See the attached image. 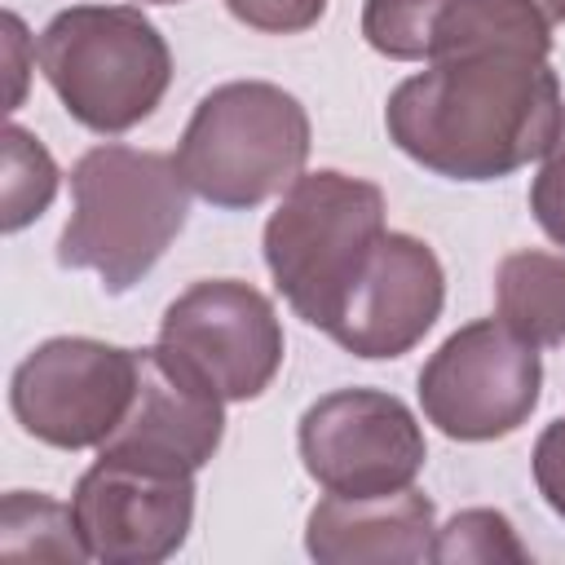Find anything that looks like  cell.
Instances as JSON below:
<instances>
[{
	"label": "cell",
	"mask_w": 565,
	"mask_h": 565,
	"mask_svg": "<svg viewBox=\"0 0 565 565\" xmlns=\"http://www.w3.org/2000/svg\"><path fill=\"white\" fill-rule=\"evenodd\" d=\"M35 62L93 132H128L150 119L172 84V53L159 26L132 4H71L35 40Z\"/></svg>",
	"instance_id": "obj_4"
},
{
	"label": "cell",
	"mask_w": 565,
	"mask_h": 565,
	"mask_svg": "<svg viewBox=\"0 0 565 565\" xmlns=\"http://www.w3.org/2000/svg\"><path fill=\"white\" fill-rule=\"evenodd\" d=\"M499 318L534 349L565 340V256L512 252L494 274Z\"/></svg>",
	"instance_id": "obj_15"
},
{
	"label": "cell",
	"mask_w": 565,
	"mask_h": 565,
	"mask_svg": "<svg viewBox=\"0 0 565 565\" xmlns=\"http://www.w3.org/2000/svg\"><path fill=\"white\" fill-rule=\"evenodd\" d=\"M543 393V362L503 318H477L441 340L419 371V406L455 441L516 433Z\"/></svg>",
	"instance_id": "obj_6"
},
{
	"label": "cell",
	"mask_w": 565,
	"mask_h": 565,
	"mask_svg": "<svg viewBox=\"0 0 565 565\" xmlns=\"http://www.w3.org/2000/svg\"><path fill=\"white\" fill-rule=\"evenodd\" d=\"M530 552L521 547L512 521L494 508H468L455 512L437 534L428 561H525Z\"/></svg>",
	"instance_id": "obj_18"
},
{
	"label": "cell",
	"mask_w": 565,
	"mask_h": 565,
	"mask_svg": "<svg viewBox=\"0 0 565 565\" xmlns=\"http://www.w3.org/2000/svg\"><path fill=\"white\" fill-rule=\"evenodd\" d=\"M534 486L556 516H565V419H552L534 441Z\"/></svg>",
	"instance_id": "obj_21"
},
{
	"label": "cell",
	"mask_w": 565,
	"mask_h": 565,
	"mask_svg": "<svg viewBox=\"0 0 565 565\" xmlns=\"http://www.w3.org/2000/svg\"><path fill=\"white\" fill-rule=\"evenodd\" d=\"M362 35L393 62H441L477 49L552 53V22L530 0H366Z\"/></svg>",
	"instance_id": "obj_12"
},
{
	"label": "cell",
	"mask_w": 565,
	"mask_h": 565,
	"mask_svg": "<svg viewBox=\"0 0 565 565\" xmlns=\"http://www.w3.org/2000/svg\"><path fill=\"white\" fill-rule=\"evenodd\" d=\"M88 561L154 565L172 556L194 521V472L141 468L97 455L71 494Z\"/></svg>",
	"instance_id": "obj_10"
},
{
	"label": "cell",
	"mask_w": 565,
	"mask_h": 565,
	"mask_svg": "<svg viewBox=\"0 0 565 565\" xmlns=\"http://www.w3.org/2000/svg\"><path fill=\"white\" fill-rule=\"evenodd\" d=\"M225 9L252 31L296 35V31H309L327 13V0H225Z\"/></svg>",
	"instance_id": "obj_20"
},
{
	"label": "cell",
	"mask_w": 565,
	"mask_h": 565,
	"mask_svg": "<svg viewBox=\"0 0 565 565\" xmlns=\"http://www.w3.org/2000/svg\"><path fill=\"white\" fill-rule=\"evenodd\" d=\"M4 185H0V230L18 234L22 225H31L57 194V163L44 150V141L18 124L4 128Z\"/></svg>",
	"instance_id": "obj_17"
},
{
	"label": "cell",
	"mask_w": 565,
	"mask_h": 565,
	"mask_svg": "<svg viewBox=\"0 0 565 565\" xmlns=\"http://www.w3.org/2000/svg\"><path fill=\"white\" fill-rule=\"evenodd\" d=\"M305 472L344 499H371L415 486L428 446L406 402L380 388H335L300 415Z\"/></svg>",
	"instance_id": "obj_8"
},
{
	"label": "cell",
	"mask_w": 565,
	"mask_h": 565,
	"mask_svg": "<svg viewBox=\"0 0 565 565\" xmlns=\"http://www.w3.org/2000/svg\"><path fill=\"white\" fill-rule=\"evenodd\" d=\"M172 159L190 194L216 207H256L305 172L309 115L278 84L234 79L194 106Z\"/></svg>",
	"instance_id": "obj_5"
},
{
	"label": "cell",
	"mask_w": 565,
	"mask_h": 565,
	"mask_svg": "<svg viewBox=\"0 0 565 565\" xmlns=\"http://www.w3.org/2000/svg\"><path fill=\"white\" fill-rule=\"evenodd\" d=\"M137 393V349L88 335H57L31 349L13 380L9 406L26 437L57 450L102 446Z\"/></svg>",
	"instance_id": "obj_7"
},
{
	"label": "cell",
	"mask_w": 565,
	"mask_h": 565,
	"mask_svg": "<svg viewBox=\"0 0 565 565\" xmlns=\"http://www.w3.org/2000/svg\"><path fill=\"white\" fill-rule=\"evenodd\" d=\"M433 499L415 486L371 499L327 494L313 503L305 525V547L322 565L358 561H424L433 552Z\"/></svg>",
	"instance_id": "obj_14"
},
{
	"label": "cell",
	"mask_w": 565,
	"mask_h": 565,
	"mask_svg": "<svg viewBox=\"0 0 565 565\" xmlns=\"http://www.w3.org/2000/svg\"><path fill=\"white\" fill-rule=\"evenodd\" d=\"M561 79L547 53L477 49L428 62L384 106L388 141L450 181H494L543 159L561 132Z\"/></svg>",
	"instance_id": "obj_1"
},
{
	"label": "cell",
	"mask_w": 565,
	"mask_h": 565,
	"mask_svg": "<svg viewBox=\"0 0 565 565\" xmlns=\"http://www.w3.org/2000/svg\"><path fill=\"white\" fill-rule=\"evenodd\" d=\"M0 561H88L75 508L57 503L44 490H9L0 503Z\"/></svg>",
	"instance_id": "obj_16"
},
{
	"label": "cell",
	"mask_w": 565,
	"mask_h": 565,
	"mask_svg": "<svg viewBox=\"0 0 565 565\" xmlns=\"http://www.w3.org/2000/svg\"><path fill=\"white\" fill-rule=\"evenodd\" d=\"M530 4H539V13H543L552 26H561V22H565V0H530Z\"/></svg>",
	"instance_id": "obj_22"
},
{
	"label": "cell",
	"mask_w": 565,
	"mask_h": 565,
	"mask_svg": "<svg viewBox=\"0 0 565 565\" xmlns=\"http://www.w3.org/2000/svg\"><path fill=\"white\" fill-rule=\"evenodd\" d=\"M225 437V397L168 344L137 349V393L97 455L163 472H199Z\"/></svg>",
	"instance_id": "obj_11"
},
{
	"label": "cell",
	"mask_w": 565,
	"mask_h": 565,
	"mask_svg": "<svg viewBox=\"0 0 565 565\" xmlns=\"http://www.w3.org/2000/svg\"><path fill=\"white\" fill-rule=\"evenodd\" d=\"M530 212H534L539 230L565 247V115H561V132H556L552 150L543 154V168L530 185Z\"/></svg>",
	"instance_id": "obj_19"
},
{
	"label": "cell",
	"mask_w": 565,
	"mask_h": 565,
	"mask_svg": "<svg viewBox=\"0 0 565 565\" xmlns=\"http://www.w3.org/2000/svg\"><path fill=\"white\" fill-rule=\"evenodd\" d=\"M185 366H194L225 402H252L282 366V327L265 291L238 278H203L185 287L159 322Z\"/></svg>",
	"instance_id": "obj_9"
},
{
	"label": "cell",
	"mask_w": 565,
	"mask_h": 565,
	"mask_svg": "<svg viewBox=\"0 0 565 565\" xmlns=\"http://www.w3.org/2000/svg\"><path fill=\"white\" fill-rule=\"evenodd\" d=\"M441 300L446 274L437 252L415 234H384L331 340L353 358H402L433 331Z\"/></svg>",
	"instance_id": "obj_13"
},
{
	"label": "cell",
	"mask_w": 565,
	"mask_h": 565,
	"mask_svg": "<svg viewBox=\"0 0 565 565\" xmlns=\"http://www.w3.org/2000/svg\"><path fill=\"white\" fill-rule=\"evenodd\" d=\"M71 199L57 260L66 269H93L110 296L154 269L190 212V185L177 172V159L119 141L93 146L75 159Z\"/></svg>",
	"instance_id": "obj_2"
},
{
	"label": "cell",
	"mask_w": 565,
	"mask_h": 565,
	"mask_svg": "<svg viewBox=\"0 0 565 565\" xmlns=\"http://www.w3.org/2000/svg\"><path fill=\"white\" fill-rule=\"evenodd\" d=\"M384 234V194L375 181L335 168L300 172L265 221V265L282 300L331 335Z\"/></svg>",
	"instance_id": "obj_3"
},
{
	"label": "cell",
	"mask_w": 565,
	"mask_h": 565,
	"mask_svg": "<svg viewBox=\"0 0 565 565\" xmlns=\"http://www.w3.org/2000/svg\"><path fill=\"white\" fill-rule=\"evenodd\" d=\"M146 4H181V0H146Z\"/></svg>",
	"instance_id": "obj_23"
}]
</instances>
